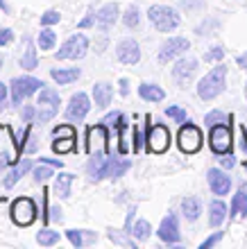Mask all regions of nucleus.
I'll return each mask as SVG.
<instances>
[{
	"instance_id": "21",
	"label": "nucleus",
	"mask_w": 247,
	"mask_h": 249,
	"mask_svg": "<svg viewBox=\"0 0 247 249\" xmlns=\"http://www.w3.org/2000/svg\"><path fill=\"white\" fill-rule=\"evenodd\" d=\"M225 217H227V206H225V202H222V199L211 202V206H209V224H211V227H220V224L225 222Z\"/></svg>"
},
{
	"instance_id": "15",
	"label": "nucleus",
	"mask_w": 247,
	"mask_h": 249,
	"mask_svg": "<svg viewBox=\"0 0 247 249\" xmlns=\"http://www.w3.org/2000/svg\"><path fill=\"white\" fill-rule=\"evenodd\" d=\"M116 57H118V61L132 66L141 59V48H138V43L134 39H123L116 46Z\"/></svg>"
},
{
	"instance_id": "49",
	"label": "nucleus",
	"mask_w": 247,
	"mask_h": 249,
	"mask_svg": "<svg viewBox=\"0 0 247 249\" xmlns=\"http://www.w3.org/2000/svg\"><path fill=\"white\" fill-rule=\"evenodd\" d=\"M93 16H95V14L89 12V16H86V18L82 20V23H79V27H89V25H91V23H93Z\"/></svg>"
},
{
	"instance_id": "47",
	"label": "nucleus",
	"mask_w": 247,
	"mask_h": 249,
	"mask_svg": "<svg viewBox=\"0 0 247 249\" xmlns=\"http://www.w3.org/2000/svg\"><path fill=\"white\" fill-rule=\"evenodd\" d=\"M39 161H41V163H48V165H57V168H61V165H64V161H59V159H46V157H41Z\"/></svg>"
},
{
	"instance_id": "12",
	"label": "nucleus",
	"mask_w": 247,
	"mask_h": 249,
	"mask_svg": "<svg viewBox=\"0 0 247 249\" xmlns=\"http://www.w3.org/2000/svg\"><path fill=\"white\" fill-rule=\"evenodd\" d=\"M189 48H190L189 39H184V36H172V39L166 41L161 46V50H159V61H161V64H168V61H172L175 57L184 54Z\"/></svg>"
},
{
	"instance_id": "38",
	"label": "nucleus",
	"mask_w": 247,
	"mask_h": 249,
	"mask_svg": "<svg viewBox=\"0 0 247 249\" xmlns=\"http://www.w3.org/2000/svg\"><path fill=\"white\" fill-rule=\"evenodd\" d=\"M52 134H55V138H59V136H73V138H77V131L73 129L71 124H59V127H55V129H52Z\"/></svg>"
},
{
	"instance_id": "23",
	"label": "nucleus",
	"mask_w": 247,
	"mask_h": 249,
	"mask_svg": "<svg viewBox=\"0 0 247 249\" xmlns=\"http://www.w3.org/2000/svg\"><path fill=\"white\" fill-rule=\"evenodd\" d=\"M138 95H141L145 102H161V100L166 98L163 89L156 84H141L138 86Z\"/></svg>"
},
{
	"instance_id": "18",
	"label": "nucleus",
	"mask_w": 247,
	"mask_h": 249,
	"mask_svg": "<svg viewBox=\"0 0 247 249\" xmlns=\"http://www.w3.org/2000/svg\"><path fill=\"white\" fill-rule=\"evenodd\" d=\"M207 179H209V186H211V190H213V195H227L229 188H231V179H229L222 170H218V168L209 170Z\"/></svg>"
},
{
	"instance_id": "37",
	"label": "nucleus",
	"mask_w": 247,
	"mask_h": 249,
	"mask_svg": "<svg viewBox=\"0 0 247 249\" xmlns=\"http://www.w3.org/2000/svg\"><path fill=\"white\" fill-rule=\"evenodd\" d=\"M166 113H168L172 120H177V123H186V120H189L186 111H184V109H179V107H168V109H166Z\"/></svg>"
},
{
	"instance_id": "6",
	"label": "nucleus",
	"mask_w": 247,
	"mask_h": 249,
	"mask_svg": "<svg viewBox=\"0 0 247 249\" xmlns=\"http://www.w3.org/2000/svg\"><path fill=\"white\" fill-rule=\"evenodd\" d=\"M12 220L19 227H30L37 220V206L30 197H19L12 204Z\"/></svg>"
},
{
	"instance_id": "2",
	"label": "nucleus",
	"mask_w": 247,
	"mask_h": 249,
	"mask_svg": "<svg viewBox=\"0 0 247 249\" xmlns=\"http://www.w3.org/2000/svg\"><path fill=\"white\" fill-rule=\"evenodd\" d=\"M225 79H227V68L222 64H218L215 68H211V71L200 79V84H197V95H200L202 100L218 98L222 93V89H225Z\"/></svg>"
},
{
	"instance_id": "14",
	"label": "nucleus",
	"mask_w": 247,
	"mask_h": 249,
	"mask_svg": "<svg viewBox=\"0 0 247 249\" xmlns=\"http://www.w3.org/2000/svg\"><path fill=\"white\" fill-rule=\"evenodd\" d=\"M91 109V102H89V95L86 93H75L71 98V105L66 109V118L71 123H79V120L86 118V113Z\"/></svg>"
},
{
	"instance_id": "8",
	"label": "nucleus",
	"mask_w": 247,
	"mask_h": 249,
	"mask_svg": "<svg viewBox=\"0 0 247 249\" xmlns=\"http://www.w3.org/2000/svg\"><path fill=\"white\" fill-rule=\"evenodd\" d=\"M109 150V134H107V127L104 124H95L89 129L86 134V152L95 157V154H107Z\"/></svg>"
},
{
	"instance_id": "10",
	"label": "nucleus",
	"mask_w": 247,
	"mask_h": 249,
	"mask_svg": "<svg viewBox=\"0 0 247 249\" xmlns=\"http://www.w3.org/2000/svg\"><path fill=\"white\" fill-rule=\"evenodd\" d=\"M39 109H37V116H39L41 123H48L57 116L59 111V95L52 89H41V95H39Z\"/></svg>"
},
{
	"instance_id": "30",
	"label": "nucleus",
	"mask_w": 247,
	"mask_h": 249,
	"mask_svg": "<svg viewBox=\"0 0 247 249\" xmlns=\"http://www.w3.org/2000/svg\"><path fill=\"white\" fill-rule=\"evenodd\" d=\"M37 240H39V245H43V247H50V245L59 243V233L52 229H43L37 233Z\"/></svg>"
},
{
	"instance_id": "11",
	"label": "nucleus",
	"mask_w": 247,
	"mask_h": 249,
	"mask_svg": "<svg viewBox=\"0 0 247 249\" xmlns=\"http://www.w3.org/2000/svg\"><path fill=\"white\" fill-rule=\"evenodd\" d=\"M86 50H89V39L84 34H75V36H71L64 46L59 48L57 59H82L86 54Z\"/></svg>"
},
{
	"instance_id": "7",
	"label": "nucleus",
	"mask_w": 247,
	"mask_h": 249,
	"mask_svg": "<svg viewBox=\"0 0 247 249\" xmlns=\"http://www.w3.org/2000/svg\"><path fill=\"white\" fill-rule=\"evenodd\" d=\"M43 82L37 77H16L12 79V100L14 105H20L23 100H27L32 93L41 91Z\"/></svg>"
},
{
	"instance_id": "45",
	"label": "nucleus",
	"mask_w": 247,
	"mask_h": 249,
	"mask_svg": "<svg viewBox=\"0 0 247 249\" xmlns=\"http://www.w3.org/2000/svg\"><path fill=\"white\" fill-rule=\"evenodd\" d=\"M220 238H222V231H218V233H213V236L209 238V240H204V243H202V249H209V247H213V245L218 243Z\"/></svg>"
},
{
	"instance_id": "42",
	"label": "nucleus",
	"mask_w": 247,
	"mask_h": 249,
	"mask_svg": "<svg viewBox=\"0 0 247 249\" xmlns=\"http://www.w3.org/2000/svg\"><path fill=\"white\" fill-rule=\"evenodd\" d=\"M132 134H134V147H132V150L138 152V150H141V143H143V136H141L138 127H132Z\"/></svg>"
},
{
	"instance_id": "33",
	"label": "nucleus",
	"mask_w": 247,
	"mask_h": 249,
	"mask_svg": "<svg viewBox=\"0 0 247 249\" xmlns=\"http://www.w3.org/2000/svg\"><path fill=\"white\" fill-rule=\"evenodd\" d=\"M125 134H127V124L120 120V123H118V141H120V152L127 154V152H130V143H127V136H125Z\"/></svg>"
},
{
	"instance_id": "1",
	"label": "nucleus",
	"mask_w": 247,
	"mask_h": 249,
	"mask_svg": "<svg viewBox=\"0 0 247 249\" xmlns=\"http://www.w3.org/2000/svg\"><path fill=\"white\" fill-rule=\"evenodd\" d=\"M130 165L132 163L127 159H107V154H95L91 165H89V170H91L93 179H104V177L118 179L130 170Z\"/></svg>"
},
{
	"instance_id": "50",
	"label": "nucleus",
	"mask_w": 247,
	"mask_h": 249,
	"mask_svg": "<svg viewBox=\"0 0 247 249\" xmlns=\"http://www.w3.org/2000/svg\"><path fill=\"white\" fill-rule=\"evenodd\" d=\"M23 118H25V120H32V118H34V109H32V107H25V111H23Z\"/></svg>"
},
{
	"instance_id": "53",
	"label": "nucleus",
	"mask_w": 247,
	"mask_h": 249,
	"mask_svg": "<svg viewBox=\"0 0 247 249\" xmlns=\"http://www.w3.org/2000/svg\"><path fill=\"white\" fill-rule=\"evenodd\" d=\"M0 7H2V9H7V5H5V0H0Z\"/></svg>"
},
{
	"instance_id": "5",
	"label": "nucleus",
	"mask_w": 247,
	"mask_h": 249,
	"mask_svg": "<svg viewBox=\"0 0 247 249\" xmlns=\"http://www.w3.org/2000/svg\"><path fill=\"white\" fill-rule=\"evenodd\" d=\"M145 145L148 152L154 154H163L170 147V131L166 124H152L150 127V118H148V136H145Z\"/></svg>"
},
{
	"instance_id": "28",
	"label": "nucleus",
	"mask_w": 247,
	"mask_h": 249,
	"mask_svg": "<svg viewBox=\"0 0 247 249\" xmlns=\"http://www.w3.org/2000/svg\"><path fill=\"white\" fill-rule=\"evenodd\" d=\"M182 211L189 220H197L200 217V199L197 197H186L182 202Z\"/></svg>"
},
{
	"instance_id": "24",
	"label": "nucleus",
	"mask_w": 247,
	"mask_h": 249,
	"mask_svg": "<svg viewBox=\"0 0 247 249\" xmlns=\"http://www.w3.org/2000/svg\"><path fill=\"white\" fill-rule=\"evenodd\" d=\"M20 66L25 71H34L37 68V50H34L32 41L25 39L23 41V57H20Z\"/></svg>"
},
{
	"instance_id": "48",
	"label": "nucleus",
	"mask_w": 247,
	"mask_h": 249,
	"mask_svg": "<svg viewBox=\"0 0 247 249\" xmlns=\"http://www.w3.org/2000/svg\"><path fill=\"white\" fill-rule=\"evenodd\" d=\"M220 165H225V168H234V165H236V159L234 157H222L220 159Z\"/></svg>"
},
{
	"instance_id": "13",
	"label": "nucleus",
	"mask_w": 247,
	"mask_h": 249,
	"mask_svg": "<svg viewBox=\"0 0 247 249\" xmlns=\"http://www.w3.org/2000/svg\"><path fill=\"white\" fill-rule=\"evenodd\" d=\"M209 143H211V150L215 154H225V152L231 147V129L227 124H213L211 127V134H209Z\"/></svg>"
},
{
	"instance_id": "31",
	"label": "nucleus",
	"mask_w": 247,
	"mask_h": 249,
	"mask_svg": "<svg viewBox=\"0 0 247 249\" xmlns=\"http://www.w3.org/2000/svg\"><path fill=\"white\" fill-rule=\"evenodd\" d=\"M150 231H152V227H150L148 220H138L132 229V236L138 238V240H145V238H150Z\"/></svg>"
},
{
	"instance_id": "40",
	"label": "nucleus",
	"mask_w": 247,
	"mask_h": 249,
	"mask_svg": "<svg viewBox=\"0 0 247 249\" xmlns=\"http://www.w3.org/2000/svg\"><path fill=\"white\" fill-rule=\"evenodd\" d=\"M66 236H68V240L73 243V247H82V231L68 229V231H66Z\"/></svg>"
},
{
	"instance_id": "22",
	"label": "nucleus",
	"mask_w": 247,
	"mask_h": 249,
	"mask_svg": "<svg viewBox=\"0 0 247 249\" xmlns=\"http://www.w3.org/2000/svg\"><path fill=\"white\" fill-rule=\"evenodd\" d=\"M111 95H114V91H111V86H109V84L100 82V84L93 86V100H95V107H100V109L109 107Z\"/></svg>"
},
{
	"instance_id": "4",
	"label": "nucleus",
	"mask_w": 247,
	"mask_h": 249,
	"mask_svg": "<svg viewBox=\"0 0 247 249\" xmlns=\"http://www.w3.org/2000/svg\"><path fill=\"white\" fill-rule=\"evenodd\" d=\"M20 159V143L12 136V129L7 124H0V163L16 165Z\"/></svg>"
},
{
	"instance_id": "46",
	"label": "nucleus",
	"mask_w": 247,
	"mask_h": 249,
	"mask_svg": "<svg viewBox=\"0 0 247 249\" xmlns=\"http://www.w3.org/2000/svg\"><path fill=\"white\" fill-rule=\"evenodd\" d=\"M120 120H123V113H109V116H107V118L102 120V123H107V124H116L118 127V123H120Z\"/></svg>"
},
{
	"instance_id": "51",
	"label": "nucleus",
	"mask_w": 247,
	"mask_h": 249,
	"mask_svg": "<svg viewBox=\"0 0 247 249\" xmlns=\"http://www.w3.org/2000/svg\"><path fill=\"white\" fill-rule=\"evenodd\" d=\"M120 93H123V95H127V93H130V86H127V79H120Z\"/></svg>"
},
{
	"instance_id": "32",
	"label": "nucleus",
	"mask_w": 247,
	"mask_h": 249,
	"mask_svg": "<svg viewBox=\"0 0 247 249\" xmlns=\"http://www.w3.org/2000/svg\"><path fill=\"white\" fill-rule=\"evenodd\" d=\"M55 41H57V36H55V32L52 30H41L39 32V46L41 50H52V46H55Z\"/></svg>"
},
{
	"instance_id": "27",
	"label": "nucleus",
	"mask_w": 247,
	"mask_h": 249,
	"mask_svg": "<svg viewBox=\"0 0 247 249\" xmlns=\"http://www.w3.org/2000/svg\"><path fill=\"white\" fill-rule=\"evenodd\" d=\"M247 215V190H238L234 195V206H231V217Z\"/></svg>"
},
{
	"instance_id": "55",
	"label": "nucleus",
	"mask_w": 247,
	"mask_h": 249,
	"mask_svg": "<svg viewBox=\"0 0 247 249\" xmlns=\"http://www.w3.org/2000/svg\"><path fill=\"white\" fill-rule=\"evenodd\" d=\"M245 68H247V64H245Z\"/></svg>"
},
{
	"instance_id": "17",
	"label": "nucleus",
	"mask_w": 247,
	"mask_h": 249,
	"mask_svg": "<svg viewBox=\"0 0 247 249\" xmlns=\"http://www.w3.org/2000/svg\"><path fill=\"white\" fill-rule=\"evenodd\" d=\"M195 71H197V61L193 59V57H186V59H179L175 64L172 77H175L177 84H186V82H190V77L195 75Z\"/></svg>"
},
{
	"instance_id": "36",
	"label": "nucleus",
	"mask_w": 247,
	"mask_h": 249,
	"mask_svg": "<svg viewBox=\"0 0 247 249\" xmlns=\"http://www.w3.org/2000/svg\"><path fill=\"white\" fill-rule=\"evenodd\" d=\"M59 18H61V14L55 12V9H50V12H46L43 16H41V25L50 27V25H55V23H59Z\"/></svg>"
},
{
	"instance_id": "26",
	"label": "nucleus",
	"mask_w": 247,
	"mask_h": 249,
	"mask_svg": "<svg viewBox=\"0 0 247 249\" xmlns=\"http://www.w3.org/2000/svg\"><path fill=\"white\" fill-rule=\"evenodd\" d=\"M71 186H73V175L71 172H61V175H57V179H55V193H57L61 199H66V197L71 195Z\"/></svg>"
},
{
	"instance_id": "34",
	"label": "nucleus",
	"mask_w": 247,
	"mask_h": 249,
	"mask_svg": "<svg viewBox=\"0 0 247 249\" xmlns=\"http://www.w3.org/2000/svg\"><path fill=\"white\" fill-rule=\"evenodd\" d=\"M52 177V170H50V165L48 163H43V165H39V168H34V179L37 181H48V179Z\"/></svg>"
},
{
	"instance_id": "43",
	"label": "nucleus",
	"mask_w": 247,
	"mask_h": 249,
	"mask_svg": "<svg viewBox=\"0 0 247 249\" xmlns=\"http://www.w3.org/2000/svg\"><path fill=\"white\" fill-rule=\"evenodd\" d=\"M14 34L12 30H0V46H7V43H12Z\"/></svg>"
},
{
	"instance_id": "19",
	"label": "nucleus",
	"mask_w": 247,
	"mask_h": 249,
	"mask_svg": "<svg viewBox=\"0 0 247 249\" xmlns=\"http://www.w3.org/2000/svg\"><path fill=\"white\" fill-rule=\"evenodd\" d=\"M95 20H98V25L102 30H109L118 20V5L116 2H107L104 7H100V12L95 14Z\"/></svg>"
},
{
	"instance_id": "16",
	"label": "nucleus",
	"mask_w": 247,
	"mask_h": 249,
	"mask_svg": "<svg viewBox=\"0 0 247 249\" xmlns=\"http://www.w3.org/2000/svg\"><path fill=\"white\" fill-rule=\"evenodd\" d=\"M159 238H161L163 243H179V224H177V215L175 213H168V215L163 217L161 227H159Z\"/></svg>"
},
{
	"instance_id": "44",
	"label": "nucleus",
	"mask_w": 247,
	"mask_h": 249,
	"mask_svg": "<svg viewBox=\"0 0 247 249\" xmlns=\"http://www.w3.org/2000/svg\"><path fill=\"white\" fill-rule=\"evenodd\" d=\"M241 150H243V161H247V131L241 127Z\"/></svg>"
},
{
	"instance_id": "20",
	"label": "nucleus",
	"mask_w": 247,
	"mask_h": 249,
	"mask_svg": "<svg viewBox=\"0 0 247 249\" xmlns=\"http://www.w3.org/2000/svg\"><path fill=\"white\" fill-rule=\"evenodd\" d=\"M30 168H32V161H30V159H23V163H16V168H14L12 172H7L5 179H2L5 188H14V186L19 184V179L23 177V175H25Z\"/></svg>"
},
{
	"instance_id": "3",
	"label": "nucleus",
	"mask_w": 247,
	"mask_h": 249,
	"mask_svg": "<svg viewBox=\"0 0 247 249\" xmlns=\"http://www.w3.org/2000/svg\"><path fill=\"white\" fill-rule=\"evenodd\" d=\"M148 18L159 32H172L179 27V14L166 5H152L148 12Z\"/></svg>"
},
{
	"instance_id": "52",
	"label": "nucleus",
	"mask_w": 247,
	"mask_h": 249,
	"mask_svg": "<svg viewBox=\"0 0 247 249\" xmlns=\"http://www.w3.org/2000/svg\"><path fill=\"white\" fill-rule=\"evenodd\" d=\"M7 98V86L5 84H0V102Z\"/></svg>"
},
{
	"instance_id": "54",
	"label": "nucleus",
	"mask_w": 247,
	"mask_h": 249,
	"mask_svg": "<svg viewBox=\"0 0 247 249\" xmlns=\"http://www.w3.org/2000/svg\"><path fill=\"white\" fill-rule=\"evenodd\" d=\"M0 66H2V61H0Z\"/></svg>"
},
{
	"instance_id": "25",
	"label": "nucleus",
	"mask_w": 247,
	"mask_h": 249,
	"mask_svg": "<svg viewBox=\"0 0 247 249\" xmlns=\"http://www.w3.org/2000/svg\"><path fill=\"white\" fill-rule=\"evenodd\" d=\"M50 75L59 84H71V82H75L79 77V68H52Z\"/></svg>"
},
{
	"instance_id": "39",
	"label": "nucleus",
	"mask_w": 247,
	"mask_h": 249,
	"mask_svg": "<svg viewBox=\"0 0 247 249\" xmlns=\"http://www.w3.org/2000/svg\"><path fill=\"white\" fill-rule=\"evenodd\" d=\"M222 120H225V113L222 111H211L204 116V124H207V127H213V124L222 123Z\"/></svg>"
},
{
	"instance_id": "29",
	"label": "nucleus",
	"mask_w": 247,
	"mask_h": 249,
	"mask_svg": "<svg viewBox=\"0 0 247 249\" xmlns=\"http://www.w3.org/2000/svg\"><path fill=\"white\" fill-rule=\"evenodd\" d=\"M75 141H77V138H73V136H59L57 141L52 143V150L57 152V154L73 152V150H75Z\"/></svg>"
},
{
	"instance_id": "41",
	"label": "nucleus",
	"mask_w": 247,
	"mask_h": 249,
	"mask_svg": "<svg viewBox=\"0 0 247 249\" xmlns=\"http://www.w3.org/2000/svg\"><path fill=\"white\" fill-rule=\"evenodd\" d=\"M222 57H225V50H222V48H213V50H211V53H207V54H204V59H207V61H213V59H222Z\"/></svg>"
},
{
	"instance_id": "35",
	"label": "nucleus",
	"mask_w": 247,
	"mask_h": 249,
	"mask_svg": "<svg viewBox=\"0 0 247 249\" xmlns=\"http://www.w3.org/2000/svg\"><path fill=\"white\" fill-rule=\"evenodd\" d=\"M123 20H125V25L127 27H136L138 25V9L136 7H130V9L125 12Z\"/></svg>"
},
{
	"instance_id": "9",
	"label": "nucleus",
	"mask_w": 247,
	"mask_h": 249,
	"mask_svg": "<svg viewBox=\"0 0 247 249\" xmlns=\"http://www.w3.org/2000/svg\"><path fill=\"white\" fill-rule=\"evenodd\" d=\"M202 141H204V138H202V131L190 123L184 124L182 129H179V136H177L179 150L186 152V154H195V152L202 147Z\"/></svg>"
}]
</instances>
